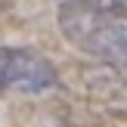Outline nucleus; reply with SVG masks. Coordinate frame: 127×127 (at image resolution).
Returning a JSON list of instances; mask_svg holds the SVG:
<instances>
[{"mask_svg":"<svg viewBox=\"0 0 127 127\" xmlns=\"http://www.w3.org/2000/svg\"><path fill=\"white\" fill-rule=\"evenodd\" d=\"M59 84L56 68L43 56L31 50L0 47V93L19 90V93H47Z\"/></svg>","mask_w":127,"mask_h":127,"instance_id":"f03ea898","label":"nucleus"},{"mask_svg":"<svg viewBox=\"0 0 127 127\" xmlns=\"http://www.w3.org/2000/svg\"><path fill=\"white\" fill-rule=\"evenodd\" d=\"M59 31L81 53L127 74V6L102 0H62Z\"/></svg>","mask_w":127,"mask_h":127,"instance_id":"f257e3e1","label":"nucleus"}]
</instances>
